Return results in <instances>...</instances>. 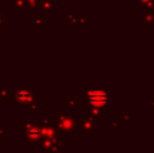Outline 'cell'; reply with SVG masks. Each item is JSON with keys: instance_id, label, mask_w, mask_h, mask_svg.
<instances>
[{"instance_id": "2", "label": "cell", "mask_w": 154, "mask_h": 153, "mask_svg": "<svg viewBox=\"0 0 154 153\" xmlns=\"http://www.w3.org/2000/svg\"><path fill=\"white\" fill-rule=\"evenodd\" d=\"M16 100L19 101L20 103H22V104H24V103L29 102L31 100V93H29V90H25V89L19 90L16 93Z\"/></svg>"}, {"instance_id": "3", "label": "cell", "mask_w": 154, "mask_h": 153, "mask_svg": "<svg viewBox=\"0 0 154 153\" xmlns=\"http://www.w3.org/2000/svg\"><path fill=\"white\" fill-rule=\"evenodd\" d=\"M29 136L32 137V139H38V137L40 136V132H39L38 129H36V130H32L29 132Z\"/></svg>"}, {"instance_id": "1", "label": "cell", "mask_w": 154, "mask_h": 153, "mask_svg": "<svg viewBox=\"0 0 154 153\" xmlns=\"http://www.w3.org/2000/svg\"><path fill=\"white\" fill-rule=\"evenodd\" d=\"M88 101L90 102V104L94 105V106L101 107L104 106L106 104V94L105 92H103L102 90H92V91L89 92V98H88Z\"/></svg>"}]
</instances>
